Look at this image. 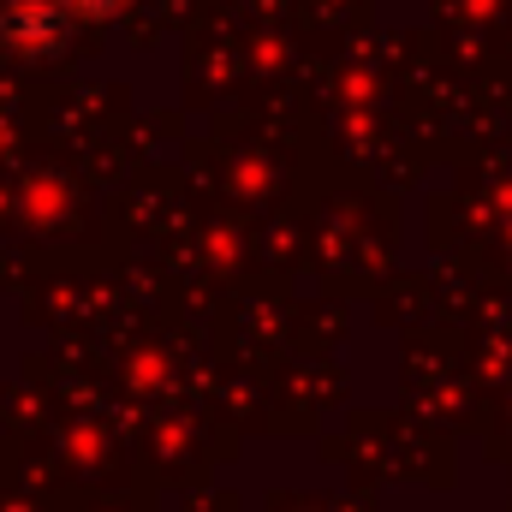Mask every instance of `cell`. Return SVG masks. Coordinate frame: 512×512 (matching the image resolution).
<instances>
[{
	"mask_svg": "<svg viewBox=\"0 0 512 512\" xmlns=\"http://www.w3.org/2000/svg\"><path fill=\"white\" fill-rule=\"evenodd\" d=\"M78 12H108V6H120V0H72Z\"/></svg>",
	"mask_w": 512,
	"mask_h": 512,
	"instance_id": "1",
	"label": "cell"
}]
</instances>
